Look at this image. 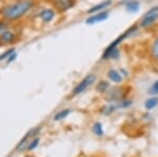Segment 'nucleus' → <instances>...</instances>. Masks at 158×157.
Listing matches in <instances>:
<instances>
[{
    "instance_id": "5701e85b",
    "label": "nucleus",
    "mask_w": 158,
    "mask_h": 157,
    "mask_svg": "<svg viewBox=\"0 0 158 157\" xmlns=\"http://www.w3.org/2000/svg\"><path fill=\"white\" fill-rule=\"evenodd\" d=\"M7 29H10V22H7L6 20L0 18V34Z\"/></svg>"
},
{
    "instance_id": "4be33fe9",
    "label": "nucleus",
    "mask_w": 158,
    "mask_h": 157,
    "mask_svg": "<svg viewBox=\"0 0 158 157\" xmlns=\"http://www.w3.org/2000/svg\"><path fill=\"white\" fill-rule=\"evenodd\" d=\"M149 94H151L153 96L158 95V79L156 81L153 82V85H151V88H150V90H149Z\"/></svg>"
},
{
    "instance_id": "4468645a",
    "label": "nucleus",
    "mask_w": 158,
    "mask_h": 157,
    "mask_svg": "<svg viewBox=\"0 0 158 157\" xmlns=\"http://www.w3.org/2000/svg\"><path fill=\"white\" fill-rule=\"evenodd\" d=\"M150 57L155 61H158V36L152 41L150 47Z\"/></svg>"
},
{
    "instance_id": "6e6552de",
    "label": "nucleus",
    "mask_w": 158,
    "mask_h": 157,
    "mask_svg": "<svg viewBox=\"0 0 158 157\" xmlns=\"http://www.w3.org/2000/svg\"><path fill=\"white\" fill-rule=\"evenodd\" d=\"M110 16V13L109 11H102V12H99V13H95V14H92L90 16L86 18L85 20V24L88 25H94V24H97L100 23V22L104 21L109 18Z\"/></svg>"
},
{
    "instance_id": "393cba45",
    "label": "nucleus",
    "mask_w": 158,
    "mask_h": 157,
    "mask_svg": "<svg viewBox=\"0 0 158 157\" xmlns=\"http://www.w3.org/2000/svg\"><path fill=\"white\" fill-rule=\"evenodd\" d=\"M119 72H120V74L122 75V77H128V76H129L128 71L124 70V69H120V70H119Z\"/></svg>"
},
{
    "instance_id": "a878e982",
    "label": "nucleus",
    "mask_w": 158,
    "mask_h": 157,
    "mask_svg": "<svg viewBox=\"0 0 158 157\" xmlns=\"http://www.w3.org/2000/svg\"><path fill=\"white\" fill-rule=\"evenodd\" d=\"M27 157H32V156H27Z\"/></svg>"
},
{
    "instance_id": "f8f14e48",
    "label": "nucleus",
    "mask_w": 158,
    "mask_h": 157,
    "mask_svg": "<svg viewBox=\"0 0 158 157\" xmlns=\"http://www.w3.org/2000/svg\"><path fill=\"white\" fill-rule=\"evenodd\" d=\"M124 9L128 13L135 14L140 10V2L138 0H127L124 3Z\"/></svg>"
},
{
    "instance_id": "423d86ee",
    "label": "nucleus",
    "mask_w": 158,
    "mask_h": 157,
    "mask_svg": "<svg viewBox=\"0 0 158 157\" xmlns=\"http://www.w3.org/2000/svg\"><path fill=\"white\" fill-rule=\"evenodd\" d=\"M126 97L124 96V90L121 87L110 88L109 91L106 93V99L108 102H116Z\"/></svg>"
},
{
    "instance_id": "9b49d317",
    "label": "nucleus",
    "mask_w": 158,
    "mask_h": 157,
    "mask_svg": "<svg viewBox=\"0 0 158 157\" xmlns=\"http://www.w3.org/2000/svg\"><path fill=\"white\" fill-rule=\"evenodd\" d=\"M106 76H108L110 81L116 83V85H119V83H121L123 81V77H122V75L120 74V72H119L118 70L110 69L108 72H106Z\"/></svg>"
},
{
    "instance_id": "20e7f679",
    "label": "nucleus",
    "mask_w": 158,
    "mask_h": 157,
    "mask_svg": "<svg viewBox=\"0 0 158 157\" xmlns=\"http://www.w3.org/2000/svg\"><path fill=\"white\" fill-rule=\"evenodd\" d=\"M57 11L54 7H43L37 14V17L43 24H50L56 19Z\"/></svg>"
},
{
    "instance_id": "aec40b11",
    "label": "nucleus",
    "mask_w": 158,
    "mask_h": 157,
    "mask_svg": "<svg viewBox=\"0 0 158 157\" xmlns=\"http://www.w3.org/2000/svg\"><path fill=\"white\" fill-rule=\"evenodd\" d=\"M39 141H40L39 137H37V136H35V137L33 138L29 143H27V148H25V149H27V150H29V151H33V150H35V149H36L37 147H38V145H39Z\"/></svg>"
},
{
    "instance_id": "f3484780",
    "label": "nucleus",
    "mask_w": 158,
    "mask_h": 157,
    "mask_svg": "<svg viewBox=\"0 0 158 157\" xmlns=\"http://www.w3.org/2000/svg\"><path fill=\"white\" fill-rule=\"evenodd\" d=\"M110 88H111L110 87V83L106 80H100L97 83V85H96V91L98 93H100V94H106Z\"/></svg>"
},
{
    "instance_id": "0eeeda50",
    "label": "nucleus",
    "mask_w": 158,
    "mask_h": 157,
    "mask_svg": "<svg viewBox=\"0 0 158 157\" xmlns=\"http://www.w3.org/2000/svg\"><path fill=\"white\" fill-rule=\"evenodd\" d=\"M52 4L58 13H65L75 6V0H52Z\"/></svg>"
},
{
    "instance_id": "f257e3e1",
    "label": "nucleus",
    "mask_w": 158,
    "mask_h": 157,
    "mask_svg": "<svg viewBox=\"0 0 158 157\" xmlns=\"http://www.w3.org/2000/svg\"><path fill=\"white\" fill-rule=\"evenodd\" d=\"M36 6V0H13L0 7V18L17 22L27 17Z\"/></svg>"
},
{
    "instance_id": "6ab92c4d",
    "label": "nucleus",
    "mask_w": 158,
    "mask_h": 157,
    "mask_svg": "<svg viewBox=\"0 0 158 157\" xmlns=\"http://www.w3.org/2000/svg\"><path fill=\"white\" fill-rule=\"evenodd\" d=\"M116 103H117V107H118V110H120V109H128L133 105V100L124 97L123 99L116 101Z\"/></svg>"
},
{
    "instance_id": "412c9836",
    "label": "nucleus",
    "mask_w": 158,
    "mask_h": 157,
    "mask_svg": "<svg viewBox=\"0 0 158 157\" xmlns=\"http://www.w3.org/2000/svg\"><path fill=\"white\" fill-rule=\"evenodd\" d=\"M14 52H16V49H15V48H10V49H7L6 51H4L3 53H1V54H0V62L6 61L10 55L13 54Z\"/></svg>"
},
{
    "instance_id": "a211bd4d",
    "label": "nucleus",
    "mask_w": 158,
    "mask_h": 157,
    "mask_svg": "<svg viewBox=\"0 0 158 157\" xmlns=\"http://www.w3.org/2000/svg\"><path fill=\"white\" fill-rule=\"evenodd\" d=\"M92 132L95 134L96 136H98V137H102L104 135V131H103V126H102V123L99 122H95L93 126H92Z\"/></svg>"
},
{
    "instance_id": "ddd939ff",
    "label": "nucleus",
    "mask_w": 158,
    "mask_h": 157,
    "mask_svg": "<svg viewBox=\"0 0 158 157\" xmlns=\"http://www.w3.org/2000/svg\"><path fill=\"white\" fill-rule=\"evenodd\" d=\"M117 110H118V107H117L116 102H109L108 105L101 107L100 113L104 116H109V115H111V114H113L114 112H116Z\"/></svg>"
},
{
    "instance_id": "2eb2a0df",
    "label": "nucleus",
    "mask_w": 158,
    "mask_h": 157,
    "mask_svg": "<svg viewBox=\"0 0 158 157\" xmlns=\"http://www.w3.org/2000/svg\"><path fill=\"white\" fill-rule=\"evenodd\" d=\"M157 105H158V97L157 96H152V97L148 98V99L144 101V108H146L147 111L154 110Z\"/></svg>"
},
{
    "instance_id": "39448f33",
    "label": "nucleus",
    "mask_w": 158,
    "mask_h": 157,
    "mask_svg": "<svg viewBox=\"0 0 158 157\" xmlns=\"http://www.w3.org/2000/svg\"><path fill=\"white\" fill-rule=\"evenodd\" d=\"M18 40V35L11 29H7L0 34V47H9L16 43Z\"/></svg>"
},
{
    "instance_id": "dca6fc26",
    "label": "nucleus",
    "mask_w": 158,
    "mask_h": 157,
    "mask_svg": "<svg viewBox=\"0 0 158 157\" xmlns=\"http://www.w3.org/2000/svg\"><path fill=\"white\" fill-rule=\"evenodd\" d=\"M72 113V110L71 109H62V110L58 111L57 113L54 115V120L55 121H60L63 120L65 118H68V116Z\"/></svg>"
},
{
    "instance_id": "7ed1b4c3",
    "label": "nucleus",
    "mask_w": 158,
    "mask_h": 157,
    "mask_svg": "<svg viewBox=\"0 0 158 157\" xmlns=\"http://www.w3.org/2000/svg\"><path fill=\"white\" fill-rule=\"evenodd\" d=\"M96 80H97V75L96 74H94V73L88 74L83 79H81L74 87V89L72 90V96H78L82 94V93H85L89 88L92 87L93 85H95Z\"/></svg>"
},
{
    "instance_id": "f03ea898",
    "label": "nucleus",
    "mask_w": 158,
    "mask_h": 157,
    "mask_svg": "<svg viewBox=\"0 0 158 157\" xmlns=\"http://www.w3.org/2000/svg\"><path fill=\"white\" fill-rule=\"evenodd\" d=\"M157 21H158V6H154L142 15V17L139 19L137 24H138L139 29L148 30L151 27H153Z\"/></svg>"
},
{
    "instance_id": "b1692460",
    "label": "nucleus",
    "mask_w": 158,
    "mask_h": 157,
    "mask_svg": "<svg viewBox=\"0 0 158 157\" xmlns=\"http://www.w3.org/2000/svg\"><path fill=\"white\" fill-rule=\"evenodd\" d=\"M17 56H18V54H17L16 52H14L13 54L10 55L9 58H7V59L6 60V64H11V63H13V62L15 61V60L17 59Z\"/></svg>"
},
{
    "instance_id": "1a4fd4ad",
    "label": "nucleus",
    "mask_w": 158,
    "mask_h": 157,
    "mask_svg": "<svg viewBox=\"0 0 158 157\" xmlns=\"http://www.w3.org/2000/svg\"><path fill=\"white\" fill-rule=\"evenodd\" d=\"M40 130H41L40 126H37V128H34V129H32V130H30L29 132L25 134L24 137L21 139V141L18 143V146H17V150H23V149L25 148V145H27V143H29L30 141L35 137V136L38 135V133L40 132Z\"/></svg>"
},
{
    "instance_id": "9d476101",
    "label": "nucleus",
    "mask_w": 158,
    "mask_h": 157,
    "mask_svg": "<svg viewBox=\"0 0 158 157\" xmlns=\"http://www.w3.org/2000/svg\"><path fill=\"white\" fill-rule=\"evenodd\" d=\"M112 4H113V0H103V1L99 2V3H97V4H95V6H91L90 9L86 11V14L92 15V14H95V13L106 11V9H109Z\"/></svg>"
}]
</instances>
